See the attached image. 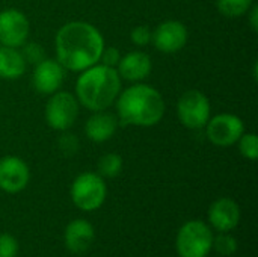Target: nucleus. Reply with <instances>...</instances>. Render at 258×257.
Here are the masks:
<instances>
[{
  "mask_svg": "<svg viewBox=\"0 0 258 257\" xmlns=\"http://www.w3.org/2000/svg\"><path fill=\"white\" fill-rule=\"evenodd\" d=\"M237 142H239V150L243 158H246L249 161H257L258 138L255 133H243Z\"/></svg>",
  "mask_w": 258,
  "mask_h": 257,
  "instance_id": "nucleus-21",
  "label": "nucleus"
},
{
  "mask_svg": "<svg viewBox=\"0 0 258 257\" xmlns=\"http://www.w3.org/2000/svg\"><path fill=\"white\" fill-rule=\"evenodd\" d=\"M30 32L27 17L18 9L0 12V42L6 47H20L26 42Z\"/></svg>",
  "mask_w": 258,
  "mask_h": 257,
  "instance_id": "nucleus-9",
  "label": "nucleus"
},
{
  "mask_svg": "<svg viewBox=\"0 0 258 257\" xmlns=\"http://www.w3.org/2000/svg\"><path fill=\"white\" fill-rule=\"evenodd\" d=\"M151 35H153V32L150 30V27H147V26H136V27L132 30L130 38H132V42H133L135 45L144 47V45L150 44Z\"/></svg>",
  "mask_w": 258,
  "mask_h": 257,
  "instance_id": "nucleus-24",
  "label": "nucleus"
},
{
  "mask_svg": "<svg viewBox=\"0 0 258 257\" xmlns=\"http://www.w3.org/2000/svg\"><path fill=\"white\" fill-rule=\"evenodd\" d=\"M79 117V103L77 98L67 92L60 91L53 94V97L45 105V121L54 130L70 129Z\"/></svg>",
  "mask_w": 258,
  "mask_h": 257,
  "instance_id": "nucleus-7",
  "label": "nucleus"
},
{
  "mask_svg": "<svg viewBox=\"0 0 258 257\" xmlns=\"http://www.w3.org/2000/svg\"><path fill=\"white\" fill-rule=\"evenodd\" d=\"M70 194L77 209L83 212H92L103 206L107 195V186L98 173L88 171L74 179Z\"/></svg>",
  "mask_w": 258,
  "mask_h": 257,
  "instance_id": "nucleus-5",
  "label": "nucleus"
},
{
  "mask_svg": "<svg viewBox=\"0 0 258 257\" xmlns=\"http://www.w3.org/2000/svg\"><path fill=\"white\" fill-rule=\"evenodd\" d=\"M206 133L212 144L218 147H231L245 133L243 121L233 114H219L207 121Z\"/></svg>",
  "mask_w": 258,
  "mask_h": 257,
  "instance_id": "nucleus-8",
  "label": "nucleus"
},
{
  "mask_svg": "<svg viewBox=\"0 0 258 257\" xmlns=\"http://www.w3.org/2000/svg\"><path fill=\"white\" fill-rule=\"evenodd\" d=\"M213 245L210 226L200 220L184 223L175 238V250L180 257H207Z\"/></svg>",
  "mask_w": 258,
  "mask_h": 257,
  "instance_id": "nucleus-4",
  "label": "nucleus"
},
{
  "mask_svg": "<svg viewBox=\"0 0 258 257\" xmlns=\"http://www.w3.org/2000/svg\"><path fill=\"white\" fill-rule=\"evenodd\" d=\"M187 36V29L181 21L169 20L157 26L151 41L162 53H177L186 45Z\"/></svg>",
  "mask_w": 258,
  "mask_h": 257,
  "instance_id": "nucleus-11",
  "label": "nucleus"
},
{
  "mask_svg": "<svg viewBox=\"0 0 258 257\" xmlns=\"http://www.w3.org/2000/svg\"><path fill=\"white\" fill-rule=\"evenodd\" d=\"M121 91V77L112 67L95 64L80 74L76 83L77 100L89 111H106L116 101Z\"/></svg>",
  "mask_w": 258,
  "mask_h": 257,
  "instance_id": "nucleus-3",
  "label": "nucleus"
},
{
  "mask_svg": "<svg viewBox=\"0 0 258 257\" xmlns=\"http://www.w3.org/2000/svg\"><path fill=\"white\" fill-rule=\"evenodd\" d=\"M59 64L70 71H83L100 62L104 39L100 30L86 21H70L56 35Z\"/></svg>",
  "mask_w": 258,
  "mask_h": 257,
  "instance_id": "nucleus-1",
  "label": "nucleus"
},
{
  "mask_svg": "<svg viewBox=\"0 0 258 257\" xmlns=\"http://www.w3.org/2000/svg\"><path fill=\"white\" fill-rule=\"evenodd\" d=\"M65 68L59 61L44 59L35 65L33 71V86L41 94H54L63 82Z\"/></svg>",
  "mask_w": 258,
  "mask_h": 257,
  "instance_id": "nucleus-14",
  "label": "nucleus"
},
{
  "mask_svg": "<svg viewBox=\"0 0 258 257\" xmlns=\"http://www.w3.org/2000/svg\"><path fill=\"white\" fill-rule=\"evenodd\" d=\"M26 71V61L14 47H0V77L2 79H18Z\"/></svg>",
  "mask_w": 258,
  "mask_h": 257,
  "instance_id": "nucleus-17",
  "label": "nucleus"
},
{
  "mask_svg": "<svg viewBox=\"0 0 258 257\" xmlns=\"http://www.w3.org/2000/svg\"><path fill=\"white\" fill-rule=\"evenodd\" d=\"M119 59H121V55H119V50L116 47H107V48L104 47V50L100 56L101 64L106 67H112V68H115L118 65Z\"/></svg>",
  "mask_w": 258,
  "mask_h": 257,
  "instance_id": "nucleus-26",
  "label": "nucleus"
},
{
  "mask_svg": "<svg viewBox=\"0 0 258 257\" xmlns=\"http://www.w3.org/2000/svg\"><path fill=\"white\" fill-rule=\"evenodd\" d=\"M30 180L27 164L17 156L0 159V189L8 194L21 192Z\"/></svg>",
  "mask_w": 258,
  "mask_h": 257,
  "instance_id": "nucleus-10",
  "label": "nucleus"
},
{
  "mask_svg": "<svg viewBox=\"0 0 258 257\" xmlns=\"http://www.w3.org/2000/svg\"><path fill=\"white\" fill-rule=\"evenodd\" d=\"M177 114L181 124L187 129H203L210 120V101L198 89L186 91L177 105Z\"/></svg>",
  "mask_w": 258,
  "mask_h": 257,
  "instance_id": "nucleus-6",
  "label": "nucleus"
},
{
  "mask_svg": "<svg viewBox=\"0 0 258 257\" xmlns=\"http://www.w3.org/2000/svg\"><path fill=\"white\" fill-rule=\"evenodd\" d=\"M218 9L228 18H237L249 12L254 0H216Z\"/></svg>",
  "mask_w": 258,
  "mask_h": 257,
  "instance_id": "nucleus-18",
  "label": "nucleus"
},
{
  "mask_svg": "<svg viewBox=\"0 0 258 257\" xmlns=\"http://www.w3.org/2000/svg\"><path fill=\"white\" fill-rule=\"evenodd\" d=\"M59 148L63 155L71 156L79 150V139L71 133H65L59 138Z\"/></svg>",
  "mask_w": 258,
  "mask_h": 257,
  "instance_id": "nucleus-25",
  "label": "nucleus"
},
{
  "mask_svg": "<svg viewBox=\"0 0 258 257\" xmlns=\"http://www.w3.org/2000/svg\"><path fill=\"white\" fill-rule=\"evenodd\" d=\"M18 241L11 233H0V257H17Z\"/></svg>",
  "mask_w": 258,
  "mask_h": 257,
  "instance_id": "nucleus-22",
  "label": "nucleus"
},
{
  "mask_svg": "<svg viewBox=\"0 0 258 257\" xmlns=\"http://www.w3.org/2000/svg\"><path fill=\"white\" fill-rule=\"evenodd\" d=\"M118 124H119L118 118L113 114L106 111H98L94 112V115H91L86 120L85 133L94 142H104L115 135Z\"/></svg>",
  "mask_w": 258,
  "mask_h": 257,
  "instance_id": "nucleus-16",
  "label": "nucleus"
},
{
  "mask_svg": "<svg viewBox=\"0 0 258 257\" xmlns=\"http://www.w3.org/2000/svg\"><path fill=\"white\" fill-rule=\"evenodd\" d=\"M95 241V230L94 226L83 218L73 220L68 223L63 232V244L67 250L73 254H83L86 253Z\"/></svg>",
  "mask_w": 258,
  "mask_h": 257,
  "instance_id": "nucleus-13",
  "label": "nucleus"
},
{
  "mask_svg": "<svg viewBox=\"0 0 258 257\" xmlns=\"http://www.w3.org/2000/svg\"><path fill=\"white\" fill-rule=\"evenodd\" d=\"M97 168L101 177L113 179L122 171V158L118 153H107L100 158Z\"/></svg>",
  "mask_w": 258,
  "mask_h": 257,
  "instance_id": "nucleus-19",
  "label": "nucleus"
},
{
  "mask_svg": "<svg viewBox=\"0 0 258 257\" xmlns=\"http://www.w3.org/2000/svg\"><path fill=\"white\" fill-rule=\"evenodd\" d=\"M116 111L122 126L151 127L163 118L165 100L156 88L138 83L118 95Z\"/></svg>",
  "mask_w": 258,
  "mask_h": 257,
  "instance_id": "nucleus-2",
  "label": "nucleus"
},
{
  "mask_svg": "<svg viewBox=\"0 0 258 257\" xmlns=\"http://www.w3.org/2000/svg\"><path fill=\"white\" fill-rule=\"evenodd\" d=\"M240 221V208L239 204L228 197L218 198L209 208V223L219 233L233 232Z\"/></svg>",
  "mask_w": 258,
  "mask_h": 257,
  "instance_id": "nucleus-12",
  "label": "nucleus"
},
{
  "mask_svg": "<svg viewBox=\"0 0 258 257\" xmlns=\"http://www.w3.org/2000/svg\"><path fill=\"white\" fill-rule=\"evenodd\" d=\"M21 55H23L26 64L29 62V64H33V65H36V64H39L41 61L45 59V52H44V48H42L39 44H36V42H29V44H26L24 48H23V52H21Z\"/></svg>",
  "mask_w": 258,
  "mask_h": 257,
  "instance_id": "nucleus-23",
  "label": "nucleus"
},
{
  "mask_svg": "<svg viewBox=\"0 0 258 257\" xmlns=\"http://www.w3.org/2000/svg\"><path fill=\"white\" fill-rule=\"evenodd\" d=\"M118 74L121 79L130 80V82H139L148 77L151 73L153 64L151 58L144 52H130L125 56H121L118 62Z\"/></svg>",
  "mask_w": 258,
  "mask_h": 257,
  "instance_id": "nucleus-15",
  "label": "nucleus"
},
{
  "mask_svg": "<svg viewBox=\"0 0 258 257\" xmlns=\"http://www.w3.org/2000/svg\"><path fill=\"white\" fill-rule=\"evenodd\" d=\"M237 247H239L237 241L230 233H219L218 236H213L212 250H215L222 256H233L237 251Z\"/></svg>",
  "mask_w": 258,
  "mask_h": 257,
  "instance_id": "nucleus-20",
  "label": "nucleus"
},
{
  "mask_svg": "<svg viewBox=\"0 0 258 257\" xmlns=\"http://www.w3.org/2000/svg\"><path fill=\"white\" fill-rule=\"evenodd\" d=\"M251 27H252V30H255L257 32L258 29V6L257 5H252L251 6Z\"/></svg>",
  "mask_w": 258,
  "mask_h": 257,
  "instance_id": "nucleus-27",
  "label": "nucleus"
}]
</instances>
